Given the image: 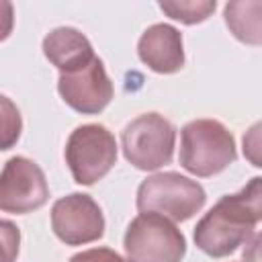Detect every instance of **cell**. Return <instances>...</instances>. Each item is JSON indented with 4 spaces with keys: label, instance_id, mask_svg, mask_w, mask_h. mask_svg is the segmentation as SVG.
Masks as SVG:
<instances>
[{
    "label": "cell",
    "instance_id": "obj_1",
    "mask_svg": "<svg viewBox=\"0 0 262 262\" xmlns=\"http://www.w3.org/2000/svg\"><path fill=\"white\" fill-rule=\"evenodd\" d=\"M262 221V176H254L239 192L223 194L196 223L192 239L211 258H225L244 246Z\"/></svg>",
    "mask_w": 262,
    "mask_h": 262
},
{
    "label": "cell",
    "instance_id": "obj_2",
    "mask_svg": "<svg viewBox=\"0 0 262 262\" xmlns=\"http://www.w3.org/2000/svg\"><path fill=\"white\" fill-rule=\"evenodd\" d=\"M237 158L231 131L217 119H194L180 129V166L199 178L221 174Z\"/></svg>",
    "mask_w": 262,
    "mask_h": 262
},
{
    "label": "cell",
    "instance_id": "obj_3",
    "mask_svg": "<svg viewBox=\"0 0 262 262\" xmlns=\"http://www.w3.org/2000/svg\"><path fill=\"white\" fill-rule=\"evenodd\" d=\"M205 188L178 172H156L137 188V211L158 213L170 221L190 219L205 207Z\"/></svg>",
    "mask_w": 262,
    "mask_h": 262
},
{
    "label": "cell",
    "instance_id": "obj_4",
    "mask_svg": "<svg viewBox=\"0 0 262 262\" xmlns=\"http://www.w3.org/2000/svg\"><path fill=\"white\" fill-rule=\"evenodd\" d=\"M125 160L143 172H154L172 162L176 129L160 113H143L129 121L121 133Z\"/></svg>",
    "mask_w": 262,
    "mask_h": 262
},
{
    "label": "cell",
    "instance_id": "obj_5",
    "mask_svg": "<svg viewBox=\"0 0 262 262\" xmlns=\"http://www.w3.org/2000/svg\"><path fill=\"white\" fill-rule=\"evenodd\" d=\"M63 158L74 182L92 186L117 164V139L104 125H80L70 133Z\"/></svg>",
    "mask_w": 262,
    "mask_h": 262
},
{
    "label": "cell",
    "instance_id": "obj_6",
    "mask_svg": "<svg viewBox=\"0 0 262 262\" xmlns=\"http://www.w3.org/2000/svg\"><path fill=\"white\" fill-rule=\"evenodd\" d=\"M123 248L133 262H182L186 237L168 217L139 213L125 229Z\"/></svg>",
    "mask_w": 262,
    "mask_h": 262
},
{
    "label": "cell",
    "instance_id": "obj_7",
    "mask_svg": "<svg viewBox=\"0 0 262 262\" xmlns=\"http://www.w3.org/2000/svg\"><path fill=\"white\" fill-rule=\"evenodd\" d=\"M47 199L49 184L37 162L14 156L4 164L0 176V209L4 213L27 215L41 209Z\"/></svg>",
    "mask_w": 262,
    "mask_h": 262
},
{
    "label": "cell",
    "instance_id": "obj_8",
    "mask_svg": "<svg viewBox=\"0 0 262 262\" xmlns=\"http://www.w3.org/2000/svg\"><path fill=\"white\" fill-rule=\"evenodd\" d=\"M51 229L66 246L92 244L104 235V215L90 194L72 192L53 203Z\"/></svg>",
    "mask_w": 262,
    "mask_h": 262
},
{
    "label": "cell",
    "instance_id": "obj_9",
    "mask_svg": "<svg viewBox=\"0 0 262 262\" xmlns=\"http://www.w3.org/2000/svg\"><path fill=\"white\" fill-rule=\"evenodd\" d=\"M57 92L61 100L76 113L98 115L111 104L115 86L104 70L102 59L96 55L86 68L72 74H59Z\"/></svg>",
    "mask_w": 262,
    "mask_h": 262
},
{
    "label": "cell",
    "instance_id": "obj_10",
    "mask_svg": "<svg viewBox=\"0 0 262 262\" xmlns=\"http://www.w3.org/2000/svg\"><path fill=\"white\" fill-rule=\"evenodd\" d=\"M137 55L156 74H176L184 68L182 33L168 23H156L141 33Z\"/></svg>",
    "mask_w": 262,
    "mask_h": 262
},
{
    "label": "cell",
    "instance_id": "obj_11",
    "mask_svg": "<svg viewBox=\"0 0 262 262\" xmlns=\"http://www.w3.org/2000/svg\"><path fill=\"white\" fill-rule=\"evenodd\" d=\"M43 55L59 74H72L86 68L96 55L88 37L74 27H57L43 39Z\"/></svg>",
    "mask_w": 262,
    "mask_h": 262
},
{
    "label": "cell",
    "instance_id": "obj_12",
    "mask_svg": "<svg viewBox=\"0 0 262 262\" xmlns=\"http://www.w3.org/2000/svg\"><path fill=\"white\" fill-rule=\"evenodd\" d=\"M229 33L244 45H262V0H231L223 6Z\"/></svg>",
    "mask_w": 262,
    "mask_h": 262
},
{
    "label": "cell",
    "instance_id": "obj_13",
    "mask_svg": "<svg viewBox=\"0 0 262 262\" xmlns=\"http://www.w3.org/2000/svg\"><path fill=\"white\" fill-rule=\"evenodd\" d=\"M158 6L172 20H180L182 25H199L215 12L217 2L215 0H164Z\"/></svg>",
    "mask_w": 262,
    "mask_h": 262
},
{
    "label": "cell",
    "instance_id": "obj_14",
    "mask_svg": "<svg viewBox=\"0 0 262 262\" xmlns=\"http://www.w3.org/2000/svg\"><path fill=\"white\" fill-rule=\"evenodd\" d=\"M23 129L20 113L10 102L8 96H2V149H10L12 143L18 141Z\"/></svg>",
    "mask_w": 262,
    "mask_h": 262
},
{
    "label": "cell",
    "instance_id": "obj_15",
    "mask_svg": "<svg viewBox=\"0 0 262 262\" xmlns=\"http://www.w3.org/2000/svg\"><path fill=\"white\" fill-rule=\"evenodd\" d=\"M242 151L252 166L262 168V121H256L248 127L242 137Z\"/></svg>",
    "mask_w": 262,
    "mask_h": 262
},
{
    "label": "cell",
    "instance_id": "obj_16",
    "mask_svg": "<svg viewBox=\"0 0 262 262\" xmlns=\"http://www.w3.org/2000/svg\"><path fill=\"white\" fill-rule=\"evenodd\" d=\"M68 262H133V260L123 258L119 252L111 248H90V250L74 254Z\"/></svg>",
    "mask_w": 262,
    "mask_h": 262
},
{
    "label": "cell",
    "instance_id": "obj_17",
    "mask_svg": "<svg viewBox=\"0 0 262 262\" xmlns=\"http://www.w3.org/2000/svg\"><path fill=\"white\" fill-rule=\"evenodd\" d=\"M2 237H4V262H12L18 254V242H20V233H18V227L12 225L8 219L2 221Z\"/></svg>",
    "mask_w": 262,
    "mask_h": 262
},
{
    "label": "cell",
    "instance_id": "obj_18",
    "mask_svg": "<svg viewBox=\"0 0 262 262\" xmlns=\"http://www.w3.org/2000/svg\"><path fill=\"white\" fill-rule=\"evenodd\" d=\"M242 262H262V231L254 233L242 250Z\"/></svg>",
    "mask_w": 262,
    "mask_h": 262
}]
</instances>
